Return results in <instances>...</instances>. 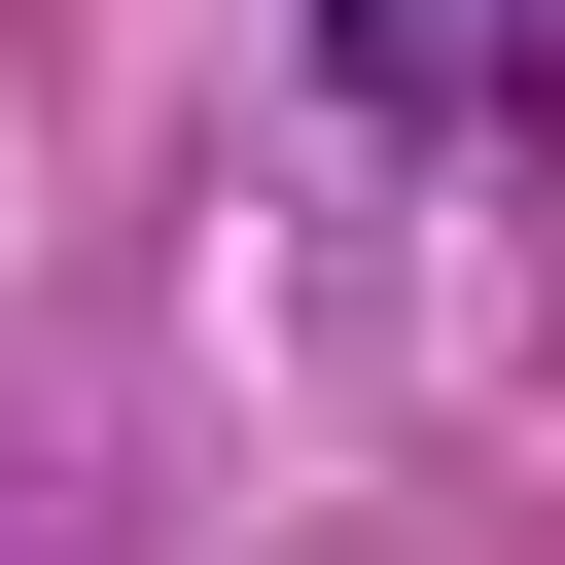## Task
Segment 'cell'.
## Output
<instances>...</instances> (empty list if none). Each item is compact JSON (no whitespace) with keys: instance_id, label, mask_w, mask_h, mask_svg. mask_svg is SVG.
<instances>
[{"instance_id":"obj_1","label":"cell","mask_w":565,"mask_h":565,"mask_svg":"<svg viewBox=\"0 0 565 565\" xmlns=\"http://www.w3.org/2000/svg\"><path fill=\"white\" fill-rule=\"evenodd\" d=\"M530 71H565V0H318L353 141H530Z\"/></svg>"}]
</instances>
